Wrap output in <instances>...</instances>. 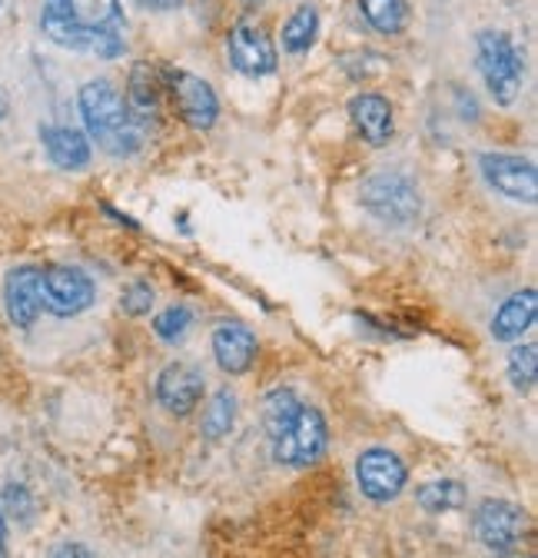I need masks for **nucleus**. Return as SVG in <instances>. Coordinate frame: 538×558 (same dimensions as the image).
Returning a JSON list of instances; mask_svg holds the SVG:
<instances>
[{
  "mask_svg": "<svg viewBox=\"0 0 538 558\" xmlns=\"http://www.w3.org/2000/svg\"><path fill=\"white\" fill-rule=\"evenodd\" d=\"M359 203L386 227H409L423 214V193L413 177L399 170H376L359 186Z\"/></svg>",
  "mask_w": 538,
  "mask_h": 558,
  "instance_id": "4",
  "label": "nucleus"
},
{
  "mask_svg": "<svg viewBox=\"0 0 538 558\" xmlns=\"http://www.w3.org/2000/svg\"><path fill=\"white\" fill-rule=\"evenodd\" d=\"M40 144L47 150V160L60 170H84L94 157V147L90 140L74 130V126H53V123H44L40 126Z\"/></svg>",
  "mask_w": 538,
  "mask_h": 558,
  "instance_id": "15",
  "label": "nucleus"
},
{
  "mask_svg": "<svg viewBox=\"0 0 538 558\" xmlns=\"http://www.w3.org/2000/svg\"><path fill=\"white\" fill-rule=\"evenodd\" d=\"M167 81V90L173 97V107L176 113L193 126V130H210L220 117V100L213 94V87L204 81L189 74V70H167L163 74Z\"/></svg>",
  "mask_w": 538,
  "mask_h": 558,
  "instance_id": "9",
  "label": "nucleus"
},
{
  "mask_svg": "<svg viewBox=\"0 0 538 558\" xmlns=\"http://www.w3.org/2000/svg\"><path fill=\"white\" fill-rule=\"evenodd\" d=\"M227 53L236 74L249 77V81H262V77H273L277 74V47L269 40V34L259 24H236L227 37Z\"/></svg>",
  "mask_w": 538,
  "mask_h": 558,
  "instance_id": "7",
  "label": "nucleus"
},
{
  "mask_svg": "<svg viewBox=\"0 0 538 558\" xmlns=\"http://www.w3.org/2000/svg\"><path fill=\"white\" fill-rule=\"evenodd\" d=\"M356 482L369 502H392L409 482V469L392 449H366L356 459Z\"/></svg>",
  "mask_w": 538,
  "mask_h": 558,
  "instance_id": "10",
  "label": "nucleus"
},
{
  "mask_svg": "<svg viewBox=\"0 0 538 558\" xmlns=\"http://www.w3.org/2000/svg\"><path fill=\"white\" fill-rule=\"evenodd\" d=\"M160 70L154 63H133L130 70V84H126V107L147 133L160 120Z\"/></svg>",
  "mask_w": 538,
  "mask_h": 558,
  "instance_id": "16",
  "label": "nucleus"
},
{
  "mask_svg": "<svg viewBox=\"0 0 538 558\" xmlns=\"http://www.w3.org/2000/svg\"><path fill=\"white\" fill-rule=\"evenodd\" d=\"M154 287L147 283V279H130V283L123 287L120 293V310L126 316H147L154 310Z\"/></svg>",
  "mask_w": 538,
  "mask_h": 558,
  "instance_id": "26",
  "label": "nucleus"
},
{
  "mask_svg": "<svg viewBox=\"0 0 538 558\" xmlns=\"http://www.w3.org/2000/svg\"><path fill=\"white\" fill-rule=\"evenodd\" d=\"M40 279H44V269H37V266H17L4 279V310L17 329H30L37 323V316L44 313Z\"/></svg>",
  "mask_w": 538,
  "mask_h": 558,
  "instance_id": "13",
  "label": "nucleus"
},
{
  "mask_svg": "<svg viewBox=\"0 0 538 558\" xmlns=\"http://www.w3.org/2000/svg\"><path fill=\"white\" fill-rule=\"evenodd\" d=\"M350 120L369 147H386L392 140V107L379 94H359L350 100Z\"/></svg>",
  "mask_w": 538,
  "mask_h": 558,
  "instance_id": "17",
  "label": "nucleus"
},
{
  "mask_svg": "<svg viewBox=\"0 0 538 558\" xmlns=\"http://www.w3.org/2000/svg\"><path fill=\"white\" fill-rule=\"evenodd\" d=\"M528 558H535V555H528Z\"/></svg>",
  "mask_w": 538,
  "mask_h": 558,
  "instance_id": "33",
  "label": "nucleus"
},
{
  "mask_svg": "<svg viewBox=\"0 0 538 558\" xmlns=\"http://www.w3.org/2000/svg\"><path fill=\"white\" fill-rule=\"evenodd\" d=\"M256 336L243 323H223L213 329V356L217 366L230 376H243L256 363Z\"/></svg>",
  "mask_w": 538,
  "mask_h": 558,
  "instance_id": "14",
  "label": "nucleus"
},
{
  "mask_svg": "<svg viewBox=\"0 0 538 558\" xmlns=\"http://www.w3.org/2000/svg\"><path fill=\"white\" fill-rule=\"evenodd\" d=\"M40 290H44V310L60 316V319L87 313L97 300L94 279L81 266H66V263L44 269Z\"/></svg>",
  "mask_w": 538,
  "mask_h": 558,
  "instance_id": "6",
  "label": "nucleus"
},
{
  "mask_svg": "<svg viewBox=\"0 0 538 558\" xmlns=\"http://www.w3.org/2000/svg\"><path fill=\"white\" fill-rule=\"evenodd\" d=\"M535 316H538V293L531 287L512 293L499 306V313L492 316V326H489L492 329V339L496 342H515V339H522V332L531 329Z\"/></svg>",
  "mask_w": 538,
  "mask_h": 558,
  "instance_id": "18",
  "label": "nucleus"
},
{
  "mask_svg": "<svg viewBox=\"0 0 538 558\" xmlns=\"http://www.w3.org/2000/svg\"><path fill=\"white\" fill-rule=\"evenodd\" d=\"M243 4H246V8H259V4H262V0H243Z\"/></svg>",
  "mask_w": 538,
  "mask_h": 558,
  "instance_id": "32",
  "label": "nucleus"
},
{
  "mask_svg": "<svg viewBox=\"0 0 538 558\" xmlns=\"http://www.w3.org/2000/svg\"><path fill=\"white\" fill-rule=\"evenodd\" d=\"M50 558H94V551L81 542H63L50 551Z\"/></svg>",
  "mask_w": 538,
  "mask_h": 558,
  "instance_id": "28",
  "label": "nucleus"
},
{
  "mask_svg": "<svg viewBox=\"0 0 538 558\" xmlns=\"http://www.w3.org/2000/svg\"><path fill=\"white\" fill-rule=\"evenodd\" d=\"M189 326H193V310L189 306H180V303L176 306H167L154 319V332H157L160 342H180L189 332Z\"/></svg>",
  "mask_w": 538,
  "mask_h": 558,
  "instance_id": "25",
  "label": "nucleus"
},
{
  "mask_svg": "<svg viewBox=\"0 0 538 558\" xmlns=\"http://www.w3.org/2000/svg\"><path fill=\"white\" fill-rule=\"evenodd\" d=\"M0 558H11L8 555V515L0 509Z\"/></svg>",
  "mask_w": 538,
  "mask_h": 558,
  "instance_id": "30",
  "label": "nucleus"
},
{
  "mask_svg": "<svg viewBox=\"0 0 538 558\" xmlns=\"http://www.w3.org/2000/svg\"><path fill=\"white\" fill-rule=\"evenodd\" d=\"M8 117V100H4V94H0V120Z\"/></svg>",
  "mask_w": 538,
  "mask_h": 558,
  "instance_id": "31",
  "label": "nucleus"
},
{
  "mask_svg": "<svg viewBox=\"0 0 538 558\" xmlns=\"http://www.w3.org/2000/svg\"><path fill=\"white\" fill-rule=\"evenodd\" d=\"M525 535V512L505 499H486L476 509V538L496 558H505L518 548Z\"/></svg>",
  "mask_w": 538,
  "mask_h": 558,
  "instance_id": "8",
  "label": "nucleus"
},
{
  "mask_svg": "<svg viewBox=\"0 0 538 558\" xmlns=\"http://www.w3.org/2000/svg\"><path fill=\"white\" fill-rule=\"evenodd\" d=\"M316 34H319V14H316V8H299L286 24H283V34H280V40H283V50L286 53H306L313 44H316Z\"/></svg>",
  "mask_w": 538,
  "mask_h": 558,
  "instance_id": "23",
  "label": "nucleus"
},
{
  "mask_svg": "<svg viewBox=\"0 0 538 558\" xmlns=\"http://www.w3.org/2000/svg\"><path fill=\"white\" fill-rule=\"evenodd\" d=\"M419 506L432 515H442V512H455L465 506V485L455 482V478H436V482H426L419 485L416 493Z\"/></svg>",
  "mask_w": 538,
  "mask_h": 558,
  "instance_id": "22",
  "label": "nucleus"
},
{
  "mask_svg": "<svg viewBox=\"0 0 538 558\" xmlns=\"http://www.w3.org/2000/svg\"><path fill=\"white\" fill-rule=\"evenodd\" d=\"M236 409H240V402H236V392L233 389H220L210 402H207V409H204V436L210 439V442H220L223 436H230L233 433V426H236Z\"/></svg>",
  "mask_w": 538,
  "mask_h": 558,
  "instance_id": "21",
  "label": "nucleus"
},
{
  "mask_svg": "<svg viewBox=\"0 0 538 558\" xmlns=\"http://www.w3.org/2000/svg\"><path fill=\"white\" fill-rule=\"evenodd\" d=\"M40 31L63 50L113 60L126 50L120 0H44Z\"/></svg>",
  "mask_w": 538,
  "mask_h": 558,
  "instance_id": "1",
  "label": "nucleus"
},
{
  "mask_svg": "<svg viewBox=\"0 0 538 558\" xmlns=\"http://www.w3.org/2000/svg\"><path fill=\"white\" fill-rule=\"evenodd\" d=\"M137 4L147 11H176V8H183V0H137Z\"/></svg>",
  "mask_w": 538,
  "mask_h": 558,
  "instance_id": "29",
  "label": "nucleus"
},
{
  "mask_svg": "<svg viewBox=\"0 0 538 558\" xmlns=\"http://www.w3.org/2000/svg\"><path fill=\"white\" fill-rule=\"evenodd\" d=\"M476 63L486 90L496 104L509 107L518 100L525 84V63L515 40L505 31H479L476 34Z\"/></svg>",
  "mask_w": 538,
  "mask_h": 558,
  "instance_id": "3",
  "label": "nucleus"
},
{
  "mask_svg": "<svg viewBox=\"0 0 538 558\" xmlns=\"http://www.w3.org/2000/svg\"><path fill=\"white\" fill-rule=\"evenodd\" d=\"M273 446V459L280 465H293V469H306L313 462L322 459L326 446H329V426H326V418L319 409L313 405H303L296 412V418L290 423V429L269 442Z\"/></svg>",
  "mask_w": 538,
  "mask_h": 558,
  "instance_id": "5",
  "label": "nucleus"
},
{
  "mask_svg": "<svg viewBox=\"0 0 538 558\" xmlns=\"http://www.w3.org/2000/svg\"><path fill=\"white\" fill-rule=\"evenodd\" d=\"M204 389H207V376L193 363H170L157 376V402L170 415H180V418L196 412L199 399H204Z\"/></svg>",
  "mask_w": 538,
  "mask_h": 558,
  "instance_id": "12",
  "label": "nucleus"
},
{
  "mask_svg": "<svg viewBox=\"0 0 538 558\" xmlns=\"http://www.w3.org/2000/svg\"><path fill=\"white\" fill-rule=\"evenodd\" d=\"M359 11H363L366 24L382 37H395L409 24L406 0H359Z\"/></svg>",
  "mask_w": 538,
  "mask_h": 558,
  "instance_id": "19",
  "label": "nucleus"
},
{
  "mask_svg": "<svg viewBox=\"0 0 538 558\" xmlns=\"http://www.w3.org/2000/svg\"><path fill=\"white\" fill-rule=\"evenodd\" d=\"M479 170L486 177V183L502 193L512 203H535L538 196V173L535 163L515 154H482L479 157Z\"/></svg>",
  "mask_w": 538,
  "mask_h": 558,
  "instance_id": "11",
  "label": "nucleus"
},
{
  "mask_svg": "<svg viewBox=\"0 0 538 558\" xmlns=\"http://www.w3.org/2000/svg\"><path fill=\"white\" fill-rule=\"evenodd\" d=\"M77 107H81V117H84L90 140L103 154L133 157V154L144 150L147 130L133 120V113H130V107H126V100L113 81H107V77L87 81L77 94Z\"/></svg>",
  "mask_w": 538,
  "mask_h": 558,
  "instance_id": "2",
  "label": "nucleus"
},
{
  "mask_svg": "<svg viewBox=\"0 0 538 558\" xmlns=\"http://www.w3.org/2000/svg\"><path fill=\"white\" fill-rule=\"evenodd\" d=\"M299 409H303L299 396L293 389H286V386H280V389H273V392L266 396V402H262V423H266L269 442L280 439L290 429V423L296 418Z\"/></svg>",
  "mask_w": 538,
  "mask_h": 558,
  "instance_id": "20",
  "label": "nucleus"
},
{
  "mask_svg": "<svg viewBox=\"0 0 538 558\" xmlns=\"http://www.w3.org/2000/svg\"><path fill=\"white\" fill-rule=\"evenodd\" d=\"M4 506H8V515L17 519V522H30V515H34V499H30L27 488L17 485V482H11L4 488Z\"/></svg>",
  "mask_w": 538,
  "mask_h": 558,
  "instance_id": "27",
  "label": "nucleus"
},
{
  "mask_svg": "<svg viewBox=\"0 0 538 558\" xmlns=\"http://www.w3.org/2000/svg\"><path fill=\"white\" fill-rule=\"evenodd\" d=\"M505 373H509V383L518 392H528L535 386V379H538V349H535V342H525V345L512 349Z\"/></svg>",
  "mask_w": 538,
  "mask_h": 558,
  "instance_id": "24",
  "label": "nucleus"
}]
</instances>
